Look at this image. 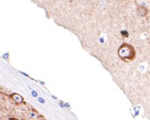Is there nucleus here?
Returning <instances> with one entry per match:
<instances>
[{
	"label": "nucleus",
	"instance_id": "obj_1",
	"mask_svg": "<svg viewBox=\"0 0 150 120\" xmlns=\"http://www.w3.org/2000/svg\"><path fill=\"white\" fill-rule=\"evenodd\" d=\"M118 56L123 61H133L135 58V50L133 45L129 44H122L118 48Z\"/></svg>",
	"mask_w": 150,
	"mask_h": 120
},
{
	"label": "nucleus",
	"instance_id": "obj_2",
	"mask_svg": "<svg viewBox=\"0 0 150 120\" xmlns=\"http://www.w3.org/2000/svg\"><path fill=\"white\" fill-rule=\"evenodd\" d=\"M10 98H11L16 104H23V103H24V99H23V97H22L21 94H18V93H17V92L12 93V94L10 95Z\"/></svg>",
	"mask_w": 150,
	"mask_h": 120
},
{
	"label": "nucleus",
	"instance_id": "obj_3",
	"mask_svg": "<svg viewBox=\"0 0 150 120\" xmlns=\"http://www.w3.org/2000/svg\"><path fill=\"white\" fill-rule=\"evenodd\" d=\"M148 13V9L146 8V6H138L137 9H136V14H137L139 17H146Z\"/></svg>",
	"mask_w": 150,
	"mask_h": 120
},
{
	"label": "nucleus",
	"instance_id": "obj_4",
	"mask_svg": "<svg viewBox=\"0 0 150 120\" xmlns=\"http://www.w3.org/2000/svg\"><path fill=\"white\" fill-rule=\"evenodd\" d=\"M32 95H33L34 97H37V92H35V91H32Z\"/></svg>",
	"mask_w": 150,
	"mask_h": 120
},
{
	"label": "nucleus",
	"instance_id": "obj_5",
	"mask_svg": "<svg viewBox=\"0 0 150 120\" xmlns=\"http://www.w3.org/2000/svg\"><path fill=\"white\" fill-rule=\"evenodd\" d=\"M39 101H40L41 103H42V104L44 103V101H43V100H42V99H41V98H40V99H39Z\"/></svg>",
	"mask_w": 150,
	"mask_h": 120
},
{
	"label": "nucleus",
	"instance_id": "obj_6",
	"mask_svg": "<svg viewBox=\"0 0 150 120\" xmlns=\"http://www.w3.org/2000/svg\"><path fill=\"white\" fill-rule=\"evenodd\" d=\"M9 120H18V119H17V118H9Z\"/></svg>",
	"mask_w": 150,
	"mask_h": 120
},
{
	"label": "nucleus",
	"instance_id": "obj_7",
	"mask_svg": "<svg viewBox=\"0 0 150 120\" xmlns=\"http://www.w3.org/2000/svg\"><path fill=\"white\" fill-rule=\"evenodd\" d=\"M22 120H25V119H22Z\"/></svg>",
	"mask_w": 150,
	"mask_h": 120
}]
</instances>
